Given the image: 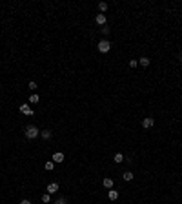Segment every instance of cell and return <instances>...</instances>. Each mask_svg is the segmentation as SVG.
<instances>
[{"mask_svg":"<svg viewBox=\"0 0 182 204\" xmlns=\"http://www.w3.org/2000/svg\"><path fill=\"white\" fill-rule=\"evenodd\" d=\"M98 9H100L102 13H104V11H107V4H106V2H100V4H98Z\"/></svg>","mask_w":182,"mask_h":204,"instance_id":"17","label":"cell"},{"mask_svg":"<svg viewBox=\"0 0 182 204\" xmlns=\"http://www.w3.org/2000/svg\"><path fill=\"white\" fill-rule=\"evenodd\" d=\"M58 191V184L57 182H51V184H47V193L51 195V193H57Z\"/></svg>","mask_w":182,"mask_h":204,"instance_id":"7","label":"cell"},{"mask_svg":"<svg viewBox=\"0 0 182 204\" xmlns=\"http://www.w3.org/2000/svg\"><path fill=\"white\" fill-rule=\"evenodd\" d=\"M137 64H139V60L133 58V60H129V68H137Z\"/></svg>","mask_w":182,"mask_h":204,"instance_id":"19","label":"cell"},{"mask_svg":"<svg viewBox=\"0 0 182 204\" xmlns=\"http://www.w3.org/2000/svg\"><path fill=\"white\" fill-rule=\"evenodd\" d=\"M122 177H124V181H133V173H131V171H124Z\"/></svg>","mask_w":182,"mask_h":204,"instance_id":"15","label":"cell"},{"mask_svg":"<svg viewBox=\"0 0 182 204\" xmlns=\"http://www.w3.org/2000/svg\"><path fill=\"white\" fill-rule=\"evenodd\" d=\"M38 100H40V97L37 95V93H31V97H29V102H33V104H37Z\"/></svg>","mask_w":182,"mask_h":204,"instance_id":"14","label":"cell"},{"mask_svg":"<svg viewBox=\"0 0 182 204\" xmlns=\"http://www.w3.org/2000/svg\"><path fill=\"white\" fill-rule=\"evenodd\" d=\"M55 204H67V201H66V199H58Z\"/></svg>","mask_w":182,"mask_h":204,"instance_id":"20","label":"cell"},{"mask_svg":"<svg viewBox=\"0 0 182 204\" xmlns=\"http://www.w3.org/2000/svg\"><path fill=\"white\" fill-rule=\"evenodd\" d=\"M95 22L98 24V26H106V15H104V13L97 15V17H95Z\"/></svg>","mask_w":182,"mask_h":204,"instance_id":"5","label":"cell"},{"mask_svg":"<svg viewBox=\"0 0 182 204\" xmlns=\"http://www.w3.org/2000/svg\"><path fill=\"white\" fill-rule=\"evenodd\" d=\"M27 88H29V89H31V91H35V89H37L38 86H37V82H33V80H31V82H29V84H27Z\"/></svg>","mask_w":182,"mask_h":204,"instance_id":"18","label":"cell"},{"mask_svg":"<svg viewBox=\"0 0 182 204\" xmlns=\"http://www.w3.org/2000/svg\"><path fill=\"white\" fill-rule=\"evenodd\" d=\"M42 202L49 204V202H51V195H49V193H44V195H42Z\"/></svg>","mask_w":182,"mask_h":204,"instance_id":"16","label":"cell"},{"mask_svg":"<svg viewBox=\"0 0 182 204\" xmlns=\"http://www.w3.org/2000/svg\"><path fill=\"white\" fill-rule=\"evenodd\" d=\"M107 197H109V201H117V199H119V191H117V190H109V191H107Z\"/></svg>","mask_w":182,"mask_h":204,"instance_id":"8","label":"cell"},{"mask_svg":"<svg viewBox=\"0 0 182 204\" xmlns=\"http://www.w3.org/2000/svg\"><path fill=\"white\" fill-rule=\"evenodd\" d=\"M111 49V42H107V40H100L98 42V51L100 53H107Z\"/></svg>","mask_w":182,"mask_h":204,"instance_id":"2","label":"cell"},{"mask_svg":"<svg viewBox=\"0 0 182 204\" xmlns=\"http://www.w3.org/2000/svg\"><path fill=\"white\" fill-rule=\"evenodd\" d=\"M20 113H24V115H33V109L27 106V104H22L20 106Z\"/></svg>","mask_w":182,"mask_h":204,"instance_id":"6","label":"cell"},{"mask_svg":"<svg viewBox=\"0 0 182 204\" xmlns=\"http://www.w3.org/2000/svg\"><path fill=\"white\" fill-rule=\"evenodd\" d=\"M44 168H46V171H53V170H55V162H53V161H47L46 164H44Z\"/></svg>","mask_w":182,"mask_h":204,"instance_id":"10","label":"cell"},{"mask_svg":"<svg viewBox=\"0 0 182 204\" xmlns=\"http://www.w3.org/2000/svg\"><path fill=\"white\" fill-rule=\"evenodd\" d=\"M113 161H115L117 164H120V162H124V155H122V153H117L115 157H113Z\"/></svg>","mask_w":182,"mask_h":204,"instance_id":"12","label":"cell"},{"mask_svg":"<svg viewBox=\"0 0 182 204\" xmlns=\"http://www.w3.org/2000/svg\"><path fill=\"white\" fill-rule=\"evenodd\" d=\"M20 204H31V201H27V199H22Z\"/></svg>","mask_w":182,"mask_h":204,"instance_id":"22","label":"cell"},{"mask_svg":"<svg viewBox=\"0 0 182 204\" xmlns=\"http://www.w3.org/2000/svg\"><path fill=\"white\" fill-rule=\"evenodd\" d=\"M153 124H155V118H153V117H146L144 120H142V128H144V129H149V128H153Z\"/></svg>","mask_w":182,"mask_h":204,"instance_id":"3","label":"cell"},{"mask_svg":"<svg viewBox=\"0 0 182 204\" xmlns=\"http://www.w3.org/2000/svg\"><path fill=\"white\" fill-rule=\"evenodd\" d=\"M100 31H102V33H104V35H107V33H109V29H107L106 26H102V29H100Z\"/></svg>","mask_w":182,"mask_h":204,"instance_id":"21","label":"cell"},{"mask_svg":"<svg viewBox=\"0 0 182 204\" xmlns=\"http://www.w3.org/2000/svg\"><path fill=\"white\" fill-rule=\"evenodd\" d=\"M38 135H40L38 128H35V126H27L26 128V138H37Z\"/></svg>","mask_w":182,"mask_h":204,"instance_id":"1","label":"cell"},{"mask_svg":"<svg viewBox=\"0 0 182 204\" xmlns=\"http://www.w3.org/2000/svg\"><path fill=\"white\" fill-rule=\"evenodd\" d=\"M139 64H140V66H144V68H147V66H149V58H147V57H140Z\"/></svg>","mask_w":182,"mask_h":204,"instance_id":"11","label":"cell"},{"mask_svg":"<svg viewBox=\"0 0 182 204\" xmlns=\"http://www.w3.org/2000/svg\"><path fill=\"white\" fill-rule=\"evenodd\" d=\"M102 184H104V188H107V190H111V188H113V179L106 177L104 181H102Z\"/></svg>","mask_w":182,"mask_h":204,"instance_id":"9","label":"cell"},{"mask_svg":"<svg viewBox=\"0 0 182 204\" xmlns=\"http://www.w3.org/2000/svg\"><path fill=\"white\" fill-rule=\"evenodd\" d=\"M40 137L47 140V138H51V131H49V129H44V131H40Z\"/></svg>","mask_w":182,"mask_h":204,"instance_id":"13","label":"cell"},{"mask_svg":"<svg viewBox=\"0 0 182 204\" xmlns=\"http://www.w3.org/2000/svg\"><path fill=\"white\" fill-rule=\"evenodd\" d=\"M53 162H58V164H62L64 162V159H66V157H64V153L62 151H57V153H53Z\"/></svg>","mask_w":182,"mask_h":204,"instance_id":"4","label":"cell"}]
</instances>
